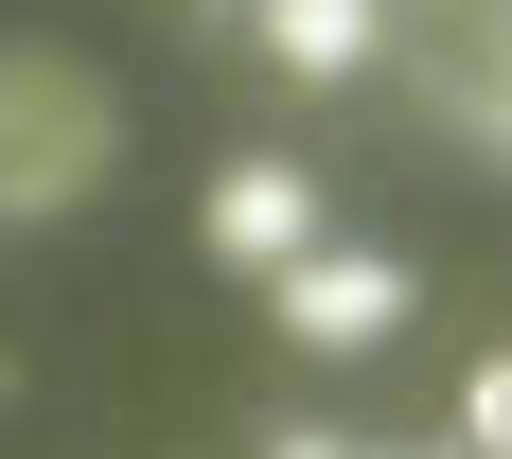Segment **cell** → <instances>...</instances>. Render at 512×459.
I'll return each mask as SVG.
<instances>
[{
	"instance_id": "cell-1",
	"label": "cell",
	"mask_w": 512,
	"mask_h": 459,
	"mask_svg": "<svg viewBox=\"0 0 512 459\" xmlns=\"http://www.w3.org/2000/svg\"><path fill=\"white\" fill-rule=\"evenodd\" d=\"M89 177H106V89L18 53V71H0V212H71Z\"/></svg>"
},
{
	"instance_id": "cell-2",
	"label": "cell",
	"mask_w": 512,
	"mask_h": 459,
	"mask_svg": "<svg viewBox=\"0 0 512 459\" xmlns=\"http://www.w3.org/2000/svg\"><path fill=\"white\" fill-rule=\"evenodd\" d=\"M407 301H424V283L389 248H301V265H283V336H301V354H389Z\"/></svg>"
},
{
	"instance_id": "cell-3",
	"label": "cell",
	"mask_w": 512,
	"mask_h": 459,
	"mask_svg": "<svg viewBox=\"0 0 512 459\" xmlns=\"http://www.w3.org/2000/svg\"><path fill=\"white\" fill-rule=\"evenodd\" d=\"M301 248H318V177L301 159H230V177H212V265H265V283H283Z\"/></svg>"
},
{
	"instance_id": "cell-4",
	"label": "cell",
	"mask_w": 512,
	"mask_h": 459,
	"mask_svg": "<svg viewBox=\"0 0 512 459\" xmlns=\"http://www.w3.org/2000/svg\"><path fill=\"white\" fill-rule=\"evenodd\" d=\"M248 36L283 53L301 89H336V71H371V53H389V0H265Z\"/></svg>"
},
{
	"instance_id": "cell-5",
	"label": "cell",
	"mask_w": 512,
	"mask_h": 459,
	"mask_svg": "<svg viewBox=\"0 0 512 459\" xmlns=\"http://www.w3.org/2000/svg\"><path fill=\"white\" fill-rule=\"evenodd\" d=\"M460 459H512V354H495V371L460 389Z\"/></svg>"
},
{
	"instance_id": "cell-6",
	"label": "cell",
	"mask_w": 512,
	"mask_h": 459,
	"mask_svg": "<svg viewBox=\"0 0 512 459\" xmlns=\"http://www.w3.org/2000/svg\"><path fill=\"white\" fill-rule=\"evenodd\" d=\"M265 459H336V442H318V424H301V442H265Z\"/></svg>"
},
{
	"instance_id": "cell-7",
	"label": "cell",
	"mask_w": 512,
	"mask_h": 459,
	"mask_svg": "<svg viewBox=\"0 0 512 459\" xmlns=\"http://www.w3.org/2000/svg\"><path fill=\"white\" fill-rule=\"evenodd\" d=\"M212 18H265V0H212Z\"/></svg>"
},
{
	"instance_id": "cell-8",
	"label": "cell",
	"mask_w": 512,
	"mask_h": 459,
	"mask_svg": "<svg viewBox=\"0 0 512 459\" xmlns=\"http://www.w3.org/2000/svg\"><path fill=\"white\" fill-rule=\"evenodd\" d=\"M336 459H389V442H336Z\"/></svg>"
}]
</instances>
